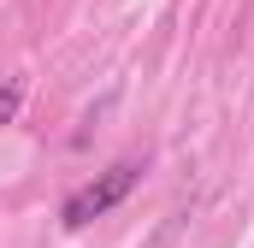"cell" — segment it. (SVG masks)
Listing matches in <instances>:
<instances>
[{
	"label": "cell",
	"instance_id": "obj_1",
	"mask_svg": "<svg viewBox=\"0 0 254 248\" xmlns=\"http://www.w3.org/2000/svg\"><path fill=\"white\" fill-rule=\"evenodd\" d=\"M142 184V160H119V166H107V172H95L83 189H71L60 207V225L65 231H83V225H95L101 213H113L119 201H125L130 189Z\"/></svg>",
	"mask_w": 254,
	"mask_h": 248
},
{
	"label": "cell",
	"instance_id": "obj_2",
	"mask_svg": "<svg viewBox=\"0 0 254 248\" xmlns=\"http://www.w3.org/2000/svg\"><path fill=\"white\" fill-rule=\"evenodd\" d=\"M18 107H24V83H6V89H0V124L18 119Z\"/></svg>",
	"mask_w": 254,
	"mask_h": 248
}]
</instances>
